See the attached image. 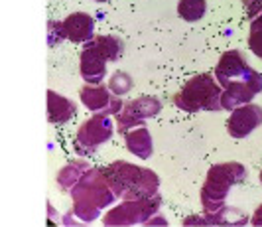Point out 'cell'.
<instances>
[{"label":"cell","instance_id":"1","mask_svg":"<svg viewBox=\"0 0 262 227\" xmlns=\"http://www.w3.org/2000/svg\"><path fill=\"white\" fill-rule=\"evenodd\" d=\"M73 198V212L83 221H95L101 210L111 205L118 196L111 186L103 168H89L71 190Z\"/></svg>","mask_w":262,"mask_h":227},{"label":"cell","instance_id":"2","mask_svg":"<svg viewBox=\"0 0 262 227\" xmlns=\"http://www.w3.org/2000/svg\"><path fill=\"white\" fill-rule=\"evenodd\" d=\"M111 186L118 198L124 200H146L158 194L160 178L148 168H138L130 162L117 160L103 168Z\"/></svg>","mask_w":262,"mask_h":227},{"label":"cell","instance_id":"3","mask_svg":"<svg viewBox=\"0 0 262 227\" xmlns=\"http://www.w3.org/2000/svg\"><path fill=\"white\" fill-rule=\"evenodd\" d=\"M247 178V168L238 162H223L211 166L205 184L201 188V203L205 214H213L225 208V200L235 184Z\"/></svg>","mask_w":262,"mask_h":227},{"label":"cell","instance_id":"4","mask_svg":"<svg viewBox=\"0 0 262 227\" xmlns=\"http://www.w3.org/2000/svg\"><path fill=\"white\" fill-rule=\"evenodd\" d=\"M223 87L213 75L201 73L195 75L185 83L180 93L173 97V105L187 113H197V111H221L223 103Z\"/></svg>","mask_w":262,"mask_h":227},{"label":"cell","instance_id":"5","mask_svg":"<svg viewBox=\"0 0 262 227\" xmlns=\"http://www.w3.org/2000/svg\"><path fill=\"white\" fill-rule=\"evenodd\" d=\"M162 205L160 196L146 198V200H124L120 205L106 212L103 217L105 225H136V223H150V217L158 214Z\"/></svg>","mask_w":262,"mask_h":227},{"label":"cell","instance_id":"6","mask_svg":"<svg viewBox=\"0 0 262 227\" xmlns=\"http://www.w3.org/2000/svg\"><path fill=\"white\" fill-rule=\"evenodd\" d=\"M113 133L115 129H113L108 115L99 113L79 127L77 136H75V150L79 154H93L101 145L111 140Z\"/></svg>","mask_w":262,"mask_h":227},{"label":"cell","instance_id":"7","mask_svg":"<svg viewBox=\"0 0 262 227\" xmlns=\"http://www.w3.org/2000/svg\"><path fill=\"white\" fill-rule=\"evenodd\" d=\"M162 111V103L156 97H138L132 99L128 103H124V107L118 111L117 115V127L118 133L126 134L128 131L136 129V127H144V120L154 117Z\"/></svg>","mask_w":262,"mask_h":227},{"label":"cell","instance_id":"8","mask_svg":"<svg viewBox=\"0 0 262 227\" xmlns=\"http://www.w3.org/2000/svg\"><path fill=\"white\" fill-rule=\"evenodd\" d=\"M260 125L262 107L254 105V103H245L231 111V117L227 120V131L233 138H245Z\"/></svg>","mask_w":262,"mask_h":227},{"label":"cell","instance_id":"9","mask_svg":"<svg viewBox=\"0 0 262 227\" xmlns=\"http://www.w3.org/2000/svg\"><path fill=\"white\" fill-rule=\"evenodd\" d=\"M81 101L89 111H97V113H106V115H117L120 109L124 107L120 99H113L111 97V89L99 85H91L87 83L81 89Z\"/></svg>","mask_w":262,"mask_h":227},{"label":"cell","instance_id":"10","mask_svg":"<svg viewBox=\"0 0 262 227\" xmlns=\"http://www.w3.org/2000/svg\"><path fill=\"white\" fill-rule=\"evenodd\" d=\"M250 71V66L247 64L243 52L238 50H229L221 55L217 69H215V79L221 83V87H225L227 83L235 79H247Z\"/></svg>","mask_w":262,"mask_h":227},{"label":"cell","instance_id":"11","mask_svg":"<svg viewBox=\"0 0 262 227\" xmlns=\"http://www.w3.org/2000/svg\"><path fill=\"white\" fill-rule=\"evenodd\" d=\"M106 75V59L93 44H85V50L81 54V77L85 83L91 85H99L103 83Z\"/></svg>","mask_w":262,"mask_h":227},{"label":"cell","instance_id":"12","mask_svg":"<svg viewBox=\"0 0 262 227\" xmlns=\"http://www.w3.org/2000/svg\"><path fill=\"white\" fill-rule=\"evenodd\" d=\"M63 30L66 38L75 44H85L93 40V30H95V20L85 12H73L63 20Z\"/></svg>","mask_w":262,"mask_h":227},{"label":"cell","instance_id":"13","mask_svg":"<svg viewBox=\"0 0 262 227\" xmlns=\"http://www.w3.org/2000/svg\"><path fill=\"white\" fill-rule=\"evenodd\" d=\"M256 95H258V91L247 79H235L223 87L221 103H223V109L233 111V109L241 107L245 103H250Z\"/></svg>","mask_w":262,"mask_h":227},{"label":"cell","instance_id":"14","mask_svg":"<svg viewBox=\"0 0 262 227\" xmlns=\"http://www.w3.org/2000/svg\"><path fill=\"white\" fill-rule=\"evenodd\" d=\"M77 115L75 103L55 91H48V120L52 125H66Z\"/></svg>","mask_w":262,"mask_h":227},{"label":"cell","instance_id":"15","mask_svg":"<svg viewBox=\"0 0 262 227\" xmlns=\"http://www.w3.org/2000/svg\"><path fill=\"white\" fill-rule=\"evenodd\" d=\"M124 136H126V148L130 150L134 156H138L142 160H148L152 156L154 145H152L150 131L146 127H136V129L128 131Z\"/></svg>","mask_w":262,"mask_h":227},{"label":"cell","instance_id":"16","mask_svg":"<svg viewBox=\"0 0 262 227\" xmlns=\"http://www.w3.org/2000/svg\"><path fill=\"white\" fill-rule=\"evenodd\" d=\"M91 166L85 160H75L69 162L63 170H59L57 174V184L61 188V192H71L73 188L77 186V182L83 178V174L87 172Z\"/></svg>","mask_w":262,"mask_h":227},{"label":"cell","instance_id":"17","mask_svg":"<svg viewBox=\"0 0 262 227\" xmlns=\"http://www.w3.org/2000/svg\"><path fill=\"white\" fill-rule=\"evenodd\" d=\"M89 44H93L101 54L105 55L106 61H118L122 52H124L122 42L115 36H95L93 40H89Z\"/></svg>","mask_w":262,"mask_h":227},{"label":"cell","instance_id":"18","mask_svg":"<svg viewBox=\"0 0 262 227\" xmlns=\"http://www.w3.org/2000/svg\"><path fill=\"white\" fill-rule=\"evenodd\" d=\"M207 12V0H180L178 14L185 22H197Z\"/></svg>","mask_w":262,"mask_h":227},{"label":"cell","instance_id":"19","mask_svg":"<svg viewBox=\"0 0 262 227\" xmlns=\"http://www.w3.org/2000/svg\"><path fill=\"white\" fill-rule=\"evenodd\" d=\"M108 89L115 95H126L132 89V77L126 71H117L111 79H108Z\"/></svg>","mask_w":262,"mask_h":227},{"label":"cell","instance_id":"20","mask_svg":"<svg viewBox=\"0 0 262 227\" xmlns=\"http://www.w3.org/2000/svg\"><path fill=\"white\" fill-rule=\"evenodd\" d=\"M61 40H67L66 38V30H63V22H55V20H50L48 22V42L50 46H57Z\"/></svg>","mask_w":262,"mask_h":227},{"label":"cell","instance_id":"21","mask_svg":"<svg viewBox=\"0 0 262 227\" xmlns=\"http://www.w3.org/2000/svg\"><path fill=\"white\" fill-rule=\"evenodd\" d=\"M249 48L252 50V54L258 55V57L262 59V30L250 32V36H249Z\"/></svg>","mask_w":262,"mask_h":227},{"label":"cell","instance_id":"22","mask_svg":"<svg viewBox=\"0 0 262 227\" xmlns=\"http://www.w3.org/2000/svg\"><path fill=\"white\" fill-rule=\"evenodd\" d=\"M243 4L247 8V14H249L250 20L262 12V0H243Z\"/></svg>","mask_w":262,"mask_h":227},{"label":"cell","instance_id":"23","mask_svg":"<svg viewBox=\"0 0 262 227\" xmlns=\"http://www.w3.org/2000/svg\"><path fill=\"white\" fill-rule=\"evenodd\" d=\"M256 30H262V12L250 20V32H256Z\"/></svg>","mask_w":262,"mask_h":227},{"label":"cell","instance_id":"24","mask_svg":"<svg viewBox=\"0 0 262 227\" xmlns=\"http://www.w3.org/2000/svg\"><path fill=\"white\" fill-rule=\"evenodd\" d=\"M252 225H262V205L256 208V212L252 214V219H250Z\"/></svg>","mask_w":262,"mask_h":227},{"label":"cell","instance_id":"25","mask_svg":"<svg viewBox=\"0 0 262 227\" xmlns=\"http://www.w3.org/2000/svg\"><path fill=\"white\" fill-rule=\"evenodd\" d=\"M97 2H106V0H97Z\"/></svg>","mask_w":262,"mask_h":227},{"label":"cell","instance_id":"26","mask_svg":"<svg viewBox=\"0 0 262 227\" xmlns=\"http://www.w3.org/2000/svg\"><path fill=\"white\" fill-rule=\"evenodd\" d=\"M260 182H262V170H260Z\"/></svg>","mask_w":262,"mask_h":227}]
</instances>
